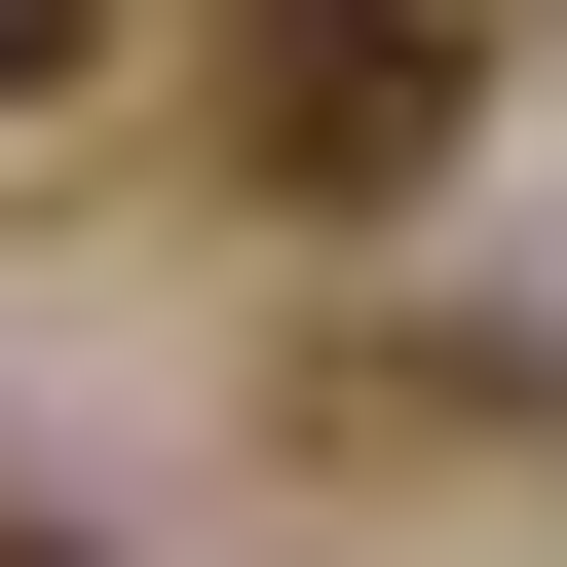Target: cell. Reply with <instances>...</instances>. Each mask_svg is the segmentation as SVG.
<instances>
[{
  "label": "cell",
  "mask_w": 567,
  "mask_h": 567,
  "mask_svg": "<svg viewBox=\"0 0 567 567\" xmlns=\"http://www.w3.org/2000/svg\"><path fill=\"white\" fill-rule=\"evenodd\" d=\"M416 152H454V0H227V189L379 227Z\"/></svg>",
  "instance_id": "cell-1"
},
{
  "label": "cell",
  "mask_w": 567,
  "mask_h": 567,
  "mask_svg": "<svg viewBox=\"0 0 567 567\" xmlns=\"http://www.w3.org/2000/svg\"><path fill=\"white\" fill-rule=\"evenodd\" d=\"M76 39H114V0H0V114H39V76H76Z\"/></svg>",
  "instance_id": "cell-2"
},
{
  "label": "cell",
  "mask_w": 567,
  "mask_h": 567,
  "mask_svg": "<svg viewBox=\"0 0 567 567\" xmlns=\"http://www.w3.org/2000/svg\"><path fill=\"white\" fill-rule=\"evenodd\" d=\"M0 567H76V529H0Z\"/></svg>",
  "instance_id": "cell-3"
}]
</instances>
